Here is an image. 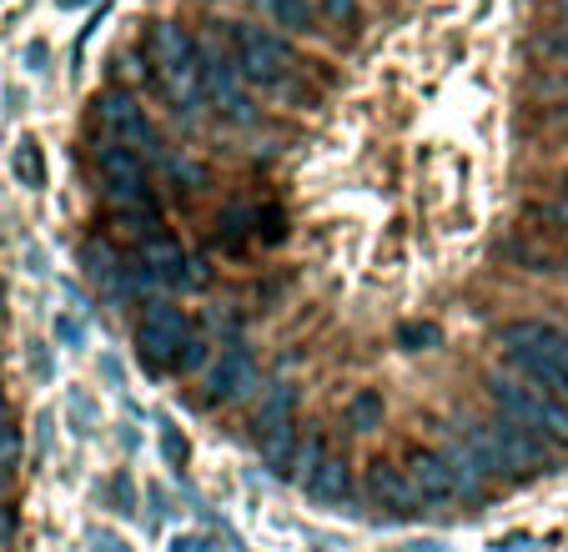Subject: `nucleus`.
I'll use <instances>...</instances> for the list:
<instances>
[{"mask_svg":"<svg viewBox=\"0 0 568 552\" xmlns=\"http://www.w3.org/2000/svg\"><path fill=\"white\" fill-rule=\"evenodd\" d=\"M498 351L518 377L568 402V331L544 317H518L498 331Z\"/></svg>","mask_w":568,"mask_h":552,"instance_id":"1","label":"nucleus"},{"mask_svg":"<svg viewBox=\"0 0 568 552\" xmlns=\"http://www.w3.org/2000/svg\"><path fill=\"white\" fill-rule=\"evenodd\" d=\"M488 397H494L498 417L528 427V432L544 437V442H568V402L544 392V387L528 382V377H518L514 367L488 377Z\"/></svg>","mask_w":568,"mask_h":552,"instance_id":"2","label":"nucleus"},{"mask_svg":"<svg viewBox=\"0 0 568 552\" xmlns=\"http://www.w3.org/2000/svg\"><path fill=\"white\" fill-rule=\"evenodd\" d=\"M91 171H97L106 202L116 206L121 216H156V196H151L146 166H141V151L116 146V141L101 136L91 146Z\"/></svg>","mask_w":568,"mask_h":552,"instance_id":"3","label":"nucleus"},{"mask_svg":"<svg viewBox=\"0 0 568 552\" xmlns=\"http://www.w3.org/2000/svg\"><path fill=\"white\" fill-rule=\"evenodd\" d=\"M463 437L478 447V457L494 472H534L548 462V447H554L544 437H534L528 427L508 422V417H488V422L473 417V422H463Z\"/></svg>","mask_w":568,"mask_h":552,"instance_id":"4","label":"nucleus"},{"mask_svg":"<svg viewBox=\"0 0 568 552\" xmlns=\"http://www.w3.org/2000/svg\"><path fill=\"white\" fill-rule=\"evenodd\" d=\"M192 321H186L182 307L172 301H151L146 311L136 317V357L146 361L151 377H166L182 367V351L192 347Z\"/></svg>","mask_w":568,"mask_h":552,"instance_id":"5","label":"nucleus"},{"mask_svg":"<svg viewBox=\"0 0 568 552\" xmlns=\"http://www.w3.org/2000/svg\"><path fill=\"white\" fill-rule=\"evenodd\" d=\"M151 61H156V81L176 101H196V91H202V51L176 21L151 25Z\"/></svg>","mask_w":568,"mask_h":552,"instance_id":"6","label":"nucleus"},{"mask_svg":"<svg viewBox=\"0 0 568 552\" xmlns=\"http://www.w3.org/2000/svg\"><path fill=\"white\" fill-rule=\"evenodd\" d=\"M292 65H297V55H292V45L277 31H262V25L236 31V71L247 75V81L277 91V85H287Z\"/></svg>","mask_w":568,"mask_h":552,"instance_id":"7","label":"nucleus"},{"mask_svg":"<svg viewBox=\"0 0 568 552\" xmlns=\"http://www.w3.org/2000/svg\"><path fill=\"white\" fill-rule=\"evenodd\" d=\"M91 121H97V131L106 141H116V146H131V151H151L156 146V131H151L146 111L136 106V96L131 91H101L97 101H91Z\"/></svg>","mask_w":568,"mask_h":552,"instance_id":"8","label":"nucleus"},{"mask_svg":"<svg viewBox=\"0 0 568 552\" xmlns=\"http://www.w3.org/2000/svg\"><path fill=\"white\" fill-rule=\"evenodd\" d=\"M141 266L151 272V282L156 287H166V292H192V287H202L206 282V272L186 256V246L176 242L172 232H151V236H141Z\"/></svg>","mask_w":568,"mask_h":552,"instance_id":"9","label":"nucleus"},{"mask_svg":"<svg viewBox=\"0 0 568 552\" xmlns=\"http://www.w3.org/2000/svg\"><path fill=\"white\" fill-rule=\"evenodd\" d=\"M257 357H252V347H242V341H232V347H222L212 357V367L202 372V402L206 407H222V402H236V397H247L252 387H257Z\"/></svg>","mask_w":568,"mask_h":552,"instance_id":"10","label":"nucleus"},{"mask_svg":"<svg viewBox=\"0 0 568 552\" xmlns=\"http://www.w3.org/2000/svg\"><path fill=\"white\" fill-rule=\"evenodd\" d=\"M202 91H206V101H212L226 121H236V126L257 121L252 96L242 91V71H236V61H226L216 45H202Z\"/></svg>","mask_w":568,"mask_h":552,"instance_id":"11","label":"nucleus"},{"mask_svg":"<svg viewBox=\"0 0 568 552\" xmlns=\"http://www.w3.org/2000/svg\"><path fill=\"white\" fill-rule=\"evenodd\" d=\"M363 488H367V498H373L383 512H393V518H408V512L423 508L418 492H413L408 468H397L393 457H373V462H367Z\"/></svg>","mask_w":568,"mask_h":552,"instance_id":"12","label":"nucleus"},{"mask_svg":"<svg viewBox=\"0 0 568 552\" xmlns=\"http://www.w3.org/2000/svg\"><path fill=\"white\" fill-rule=\"evenodd\" d=\"M408 478H413L418 502H428V508H443V502L458 498V472H453V462L443 452H433V447H413L408 452Z\"/></svg>","mask_w":568,"mask_h":552,"instance_id":"13","label":"nucleus"},{"mask_svg":"<svg viewBox=\"0 0 568 552\" xmlns=\"http://www.w3.org/2000/svg\"><path fill=\"white\" fill-rule=\"evenodd\" d=\"M347 488H353V468H347L343 457H322L317 472L307 478V498L322 502V508H333V502L347 498Z\"/></svg>","mask_w":568,"mask_h":552,"instance_id":"14","label":"nucleus"},{"mask_svg":"<svg viewBox=\"0 0 568 552\" xmlns=\"http://www.w3.org/2000/svg\"><path fill=\"white\" fill-rule=\"evenodd\" d=\"M292 412H297V387L282 382V387H267V397L257 402V442L277 437L282 427H292Z\"/></svg>","mask_w":568,"mask_h":552,"instance_id":"15","label":"nucleus"},{"mask_svg":"<svg viewBox=\"0 0 568 552\" xmlns=\"http://www.w3.org/2000/svg\"><path fill=\"white\" fill-rule=\"evenodd\" d=\"M11 171H16V181H21L26 192H41V186H45L41 141H36V136H21V141H16V151H11Z\"/></svg>","mask_w":568,"mask_h":552,"instance_id":"16","label":"nucleus"},{"mask_svg":"<svg viewBox=\"0 0 568 552\" xmlns=\"http://www.w3.org/2000/svg\"><path fill=\"white\" fill-rule=\"evenodd\" d=\"M81 266H87V276H97L101 287L111 292V287L121 282V266H126V262H121L116 246H106V242H87V246H81Z\"/></svg>","mask_w":568,"mask_h":552,"instance_id":"17","label":"nucleus"},{"mask_svg":"<svg viewBox=\"0 0 568 552\" xmlns=\"http://www.w3.org/2000/svg\"><path fill=\"white\" fill-rule=\"evenodd\" d=\"M262 11H267V21L282 25V31H297V35L317 31V25H312V0H262Z\"/></svg>","mask_w":568,"mask_h":552,"instance_id":"18","label":"nucleus"},{"mask_svg":"<svg viewBox=\"0 0 568 552\" xmlns=\"http://www.w3.org/2000/svg\"><path fill=\"white\" fill-rule=\"evenodd\" d=\"M383 412L387 407H383V397L377 392H357L353 402L343 407V427L347 432H377V427H383Z\"/></svg>","mask_w":568,"mask_h":552,"instance_id":"19","label":"nucleus"},{"mask_svg":"<svg viewBox=\"0 0 568 552\" xmlns=\"http://www.w3.org/2000/svg\"><path fill=\"white\" fill-rule=\"evenodd\" d=\"M443 341V331L433 327V321H403L397 327V347H408V351H428V347H438Z\"/></svg>","mask_w":568,"mask_h":552,"instance_id":"20","label":"nucleus"},{"mask_svg":"<svg viewBox=\"0 0 568 552\" xmlns=\"http://www.w3.org/2000/svg\"><path fill=\"white\" fill-rule=\"evenodd\" d=\"M161 452H166V468H186L192 462V442L182 437L176 422H161Z\"/></svg>","mask_w":568,"mask_h":552,"instance_id":"21","label":"nucleus"},{"mask_svg":"<svg viewBox=\"0 0 568 552\" xmlns=\"http://www.w3.org/2000/svg\"><path fill=\"white\" fill-rule=\"evenodd\" d=\"M317 6H322V16H327L333 25H353L357 21V0H317Z\"/></svg>","mask_w":568,"mask_h":552,"instance_id":"22","label":"nucleus"},{"mask_svg":"<svg viewBox=\"0 0 568 552\" xmlns=\"http://www.w3.org/2000/svg\"><path fill=\"white\" fill-rule=\"evenodd\" d=\"M202 367H212V357H206V341L192 337V347L182 351V367H176V372H202Z\"/></svg>","mask_w":568,"mask_h":552,"instance_id":"23","label":"nucleus"},{"mask_svg":"<svg viewBox=\"0 0 568 552\" xmlns=\"http://www.w3.org/2000/svg\"><path fill=\"white\" fill-rule=\"evenodd\" d=\"M16 452H21V437L0 422V468H6V462H16Z\"/></svg>","mask_w":568,"mask_h":552,"instance_id":"24","label":"nucleus"},{"mask_svg":"<svg viewBox=\"0 0 568 552\" xmlns=\"http://www.w3.org/2000/svg\"><path fill=\"white\" fill-rule=\"evenodd\" d=\"M91 542H97V552H126V542L111 538V532H91Z\"/></svg>","mask_w":568,"mask_h":552,"instance_id":"25","label":"nucleus"},{"mask_svg":"<svg viewBox=\"0 0 568 552\" xmlns=\"http://www.w3.org/2000/svg\"><path fill=\"white\" fill-rule=\"evenodd\" d=\"M31 71H45V45H31Z\"/></svg>","mask_w":568,"mask_h":552,"instance_id":"26","label":"nucleus"},{"mask_svg":"<svg viewBox=\"0 0 568 552\" xmlns=\"http://www.w3.org/2000/svg\"><path fill=\"white\" fill-rule=\"evenodd\" d=\"M6 412H11V407H6V392H0V422H6Z\"/></svg>","mask_w":568,"mask_h":552,"instance_id":"27","label":"nucleus"},{"mask_svg":"<svg viewBox=\"0 0 568 552\" xmlns=\"http://www.w3.org/2000/svg\"><path fill=\"white\" fill-rule=\"evenodd\" d=\"M0 307H6V287H0Z\"/></svg>","mask_w":568,"mask_h":552,"instance_id":"28","label":"nucleus"},{"mask_svg":"<svg viewBox=\"0 0 568 552\" xmlns=\"http://www.w3.org/2000/svg\"><path fill=\"white\" fill-rule=\"evenodd\" d=\"M564 186H568V181H564Z\"/></svg>","mask_w":568,"mask_h":552,"instance_id":"29","label":"nucleus"}]
</instances>
